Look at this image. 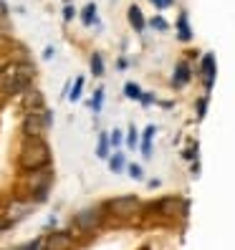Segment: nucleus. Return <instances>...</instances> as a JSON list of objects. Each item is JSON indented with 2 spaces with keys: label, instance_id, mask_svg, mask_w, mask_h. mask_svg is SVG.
<instances>
[{
  "label": "nucleus",
  "instance_id": "nucleus-16",
  "mask_svg": "<svg viewBox=\"0 0 235 250\" xmlns=\"http://www.w3.org/2000/svg\"><path fill=\"white\" fill-rule=\"evenodd\" d=\"M81 21H84V25H94L96 23V5L94 3H89L81 10Z\"/></svg>",
  "mask_w": 235,
  "mask_h": 250
},
{
  "label": "nucleus",
  "instance_id": "nucleus-3",
  "mask_svg": "<svg viewBox=\"0 0 235 250\" xmlns=\"http://www.w3.org/2000/svg\"><path fill=\"white\" fill-rule=\"evenodd\" d=\"M53 124V111L41 109V111H28L23 116V137L25 139H43V134L51 129Z\"/></svg>",
  "mask_w": 235,
  "mask_h": 250
},
{
  "label": "nucleus",
  "instance_id": "nucleus-7",
  "mask_svg": "<svg viewBox=\"0 0 235 250\" xmlns=\"http://www.w3.org/2000/svg\"><path fill=\"white\" fill-rule=\"evenodd\" d=\"M107 208L114 212V215H119V217H129V215H134L139 210V200L137 197H114L107 202Z\"/></svg>",
  "mask_w": 235,
  "mask_h": 250
},
{
  "label": "nucleus",
  "instance_id": "nucleus-2",
  "mask_svg": "<svg viewBox=\"0 0 235 250\" xmlns=\"http://www.w3.org/2000/svg\"><path fill=\"white\" fill-rule=\"evenodd\" d=\"M25 185H28V195H31L33 205L46 202L48 192H51V185H53V169L43 167V169H36V172H28Z\"/></svg>",
  "mask_w": 235,
  "mask_h": 250
},
{
  "label": "nucleus",
  "instance_id": "nucleus-29",
  "mask_svg": "<svg viewBox=\"0 0 235 250\" xmlns=\"http://www.w3.org/2000/svg\"><path fill=\"white\" fill-rule=\"evenodd\" d=\"M152 3H154L157 8H170V5H172V0H152Z\"/></svg>",
  "mask_w": 235,
  "mask_h": 250
},
{
  "label": "nucleus",
  "instance_id": "nucleus-27",
  "mask_svg": "<svg viewBox=\"0 0 235 250\" xmlns=\"http://www.w3.org/2000/svg\"><path fill=\"white\" fill-rule=\"evenodd\" d=\"M109 144L119 146V144H122V131H116V129H114V134H109Z\"/></svg>",
  "mask_w": 235,
  "mask_h": 250
},
{
  "label": "nucleus",
  "instance_id": "nucleus-4",
  "mask_svg": "<svg viewBox=\"0 0 235 250\" xmlns=\"http://www.w3.org/2000/svg\"><path fill=\"white\" fill-rule=\"evenodd\" d=\"M31 81H33V68L31 66H13L8 71V76L3 81V91L5 94H25L31 89Z\"/></svg>",
  "mask_w": 235,
  "mask_h": 250
},
{
  "label": "nucleus",
  "instance_id": "nucleus-32",
  "mask_svg": "<svg viewBox=\"0 0 235 250\" xmlns=\"http://www.w3.org/2000/svg\"><path fill=\"white\" fill-rule=\"evenodd\" d=\"M0 13H8V5H5V0H0Z\"/></svg>",
  "mask_w": 235,
  "mask_h": 250
},
{
  "label": "nucleus",
  "instance_id": "nucleus-5",
  "mask_svg": "<svg viewBox=\"0 0 235 250\" xmlns=\"http://www.w3.org/2000/svg\"><path fill=\"white\" fill-rule=\"evenodd\" d=\"M101 217H104V212H101L99 208H86V210H79L76 215H73V228L81 230V232H91L101 225Z\"/></svg>",
  "mask_w": 235,
  "mask_h": 250
},
{
  "label": "nucleus",
  "instance_id": "nucleus-24",
  "mask_svg": "<svg viewBox=\"0 0 235 250\" xmlns=\"http://www.w3.org/2000/svg\"><path fill=\"white\" fill-rule=\"evenodd\" d=\"M137 142H139V137H137V129L131 126V129H129V134H127V144L131 146V149H134V146H137Z\"/></svg>",
  "mask_w": 235,
  "mask_h": 250
},
{
  "label": "nucleus",
  "instance_id": "nucleus-6",
  "mask_svg": "<svg viewBox=\"0 0 235 250\" xmlns=\"http://www.w3.org/2000/svg\"><path fill=\"white\" fill-rule=\"evenodd\" d=\"M73 232L68 230H53L43 238V250H71Z\"/></svg>",
  "mask_w": 235,
  "mask_h": 250
},
{
  "label": "nucleus",
  "instance_id": "nucleus-19",
  "mask_svg": "<svg viewBox=\"0 0 235 250\" xmlns=\"http://www.w3.org/2000/svg\"><path fill=\"white\" fill-rule=\"evenodd\" d=\"M101 104H104V89H96L94 91V99H91V109H94V114H99L101 111Z\"/></svg>",
  "mask_w": 235,
  "mask_h": 250
},
{
  "label": "nucleus",
  "instance_id": "nucleus-14",
  "mask_svg": "<svg viewBox=\"0 0 235 250\" xmlns=\"http://www.w3.org/2000/svg\"><path fill=\"white\" fill-rule=\"evenodd\" d=\"M154 126H147L144 129V137H142V154L144 157H152V137H154Z\"/></svg>",
  "mask_w": 235,
  "mask_h": 250
},
{
  "label": "nucleus",
  "instance_id": "nucleus-13",
  "mask_svg": "<svg viewBox=\"0 0 235 250\" xmlns=\"http://www.w3.org/2000/svg\"><path fill=\"white\" fill-rule=\"evenodd\" d=\"M109 134H107V131H101V134H99V144H96V157L99 159H109Z\"/></svg>",
  "mask_w": 235,
  "mask_h": 250
},
{
  "label": "nucleus",
  "instance_id": "nucleus-22",
  "mask_svg": "<svg viewBox=\"0 0 235 250\" xmlns=\"http://www.w3.org/2000/svg\"><path fill=\"white\" fill-rule=\"evenodd\" d=\"M13 250H43V238H36L31 243H23L18 248H13Z\"/></svg>",
  "mask_w": 235,
  "mask_h": 250
},
{
  "label": "nucleus",
  "instance_id": "nucleus-21",
  "mask_svg": "<svg viewBox=\"0 0 235 250\" xmlns=\"http://www.w3.org/2000/svg\"><path fill=\"white\" fill-rule=\"evenodd\" d=\"M81 91H84V79H76V81H73V91H68V99L71 101H79L81 99Z\"/></svg>",
  "mask_w": 235,
  "mask_h": 250
},
{
  "label": "nucleus",
  "instance_id": "nucleus-11",
  "mask_svg": "<svg viewBox=\"0 0 235 250\" xmlns=\"http://www.w3.org/2000/svg\"><path fill=\"white\" fill-rule=\"evenodd\" d=\"M190 76H192V73H190V66L182 61L180 66H177V71H174V76H172V83L174 86H185L187 81H190Z\"/></svg>",
  "mask_w": 235,
  "mask_h": 250
},
{
  "label": "nucleus",
  "instance_id": "nucleus-15",
  "mask_svg": "<svg viewBox=\"0 0 235 250\" xmlns=\"http://www.w3.org/2000/svg\"><path fill=\"white\" fill-rule=\"evenodd\" d=\"M177 36H180L182 41H190V38H192V31H190V23H187V16H185V13H182L180 21H177Z\"/></svg>",
  "mask_w": 235,
  "mask_h": 250
},
{
  "label": "nucleus",
  "instance_id": "nucleus-9",
  "mask_svg": "<svg viewBox=\"0 0 235 250\" xmlns=\"http://www.w3.org/2000/svg\"><path fill=\"white\" fill-rule=\"evenodd\" d=\"M23 109H25V114L28 111H41V109H46V99H43V94L38 89L31 86V89L23 94Z\"/></svg>",
  "mask_w": 235,
  "mask_h": 250
},
{
  "label": "nucleus",
  "instance_id": "nucleus-31",
  "mask_svg": "<svg viewBox=\"0 0 235 250\" xmlns=\"http://www.w3.org/2000/svg\"><path fill=\"white\" fill-rule=\"evenodd\" d=\"M195 154H197V146H195V149H187V152H185V157H187V159H192Z\"/></svg>",
  "mask_w": 235,
  "mask_h": 250
},
{
  "label": "nucleus",
  "instance_id": "nucleus-25",
  "mask_svg": "<svg viewBox=\"0 0 235 250\" xmlns=\"http://www.w3.org/2000/svg\"><path fill=\"white\" fill-rule=\"evenodd\" d=\"M205 109H208V96L197 99V119H202V116H205Z\"/></svg>",
  "mask_w": 235,
  "mask_h": 250
},
{
  "label": "nucleus",
  "instance_id": "nucleus-23",
  "mask_svg": "<svg viewBox=\"0 0 235 250\" xmlns=\"http://www.w3.org/2000/svg\"><path fill=\"white\" fill-rule=\"evenodd\" d=\"M129 177H131V180H137V182H139V180H144L142 167H139V165H129Z\"/></svg>",
  "mask_w": 235,
  "mask_h": 250
},
{
  "label": "nucleus",
  "instance_id": "nucleus-20",
  "mask_svg": "<svg viewBox=\"0 0 235 250\" xmlns=\"http://www.w3.org/2000/svg\"><path fill=\"white\" fill-rule=\"evenodd\" d=\"M124 94H127V99H137V101L142 99V89H139L137 83H131V81L124 86Z\"/></svg>",
  "mask_w": 235,
  "mask_h": 250
},
{
  "label": "nucleus",
  "instance_id": "nucleus-30",
  "mask_svg": "<svg viewBox=\"0 0 235 250\" xmlns=\"http://www.w3.org/2000/svg\"><path fill=\"white\" fill-rule=\"evenodd\" d=\"M139 101H142V104H152L154 96H152V94H142V99H139Z\"/></svg>",
  "mask_w": 235,
  "mask_h": 250
},
{
  "label": "nucleus",
  "instance_id": "nucleus-10",
  "mask_svg": "<svg viewBox=\"0 0 235 250\" xmlns=\"http://www.w3.org/2000/svg\"><path fill=\"white\" fill-rule=\"evenodd\" d=\"M202 79H205V89H213V81H215V56L208 53L202 58Z\"/></svg>",
  "mask_w": 235,
  "mask_h": 250
},
{
  "label": "nucleus",
  "instance_id": "nucleus-1",
  "mask_svg": "<svg viewBox=\"0 0 235 250\" xmlns=\"http://www.w3.org/2000/svg\"><path fill=\"white\" fill-rule=\"evenodd\" d=\"M18 165L25 172H36L43 167H51V146L43 139H25L21 144Z\"/></svg>",
  "mask_w": 235,
  "mask_h": 250
},
{
  "label": "nucleus",
  "instance_id": "nucleus-12",
  "mask_svg": "<svg viewBox=\"0 0 235 250\" xmlns=\"http://www.w3.org/2000/svg\"><path fill=\"white\" fill-rule=\"evenodd\" d=\"M129 23L134 25V31H144V25H147V21H144V16H142V10H139L137 5L129 8Z\"/></svg>",
  "mask_w": 235,
  "mask_h": 250
},
{
  "label": "nucleus",
  "instance_id": "nucleus-17",
  "mask_svg": "<svg viewBox=\"0 0 235 250\" xmlns=\"http://www.w3.org/2000/svg\"><path fill=\"white\" fill-rule=\"evenodd\" d=\"M109 167H111V172H122V169L127 167L124 154H122V152H114V157H109Z\"/></svg>",
  "mask_w": 235,
  "mask_h": 250
},
{
  "label": "nucleus",
  "instance_id": "nucleus-26",
  "mask_svg": "<svg viewBox=\"0 0 235 250\" xmlns=\"http://www.w3.org/2000/svg\"><path fill=\"white\" fill-rule=\"evenodd\" d=\"M152 28H157V31H167V21L165 18H152Z\"/></svg>",
  "mask_w": 235,
  "mask_h": 250
},
{
  "label": "nucleus",
  "instance_id": "nucleus-18",
  "mask_svg": "<svg viewBox=\"0 0 235 250\" xmlns=\"http://www.w3.org/2000/svg\"><path fill=\"white\" fill-rule=\"evenodd\" d=\"M91 73L94 76H104V58H101L99 53L91 56Z\"/></svg>",
  "mask_w": 235,
  "mask_h": 250
},
{
  "label": "nucleus",
  "instance_id": "nucleus-28",
  "mask_svg": "<svg viewBox=\"0 0 235 250\" xmlns=\"http://www.w3.org/2000/svg\"><path fill=\"white\" fill-rule=\"evenodd\" d=\"M73 16H76V8H73V5H71V3H68V5H66V8H64V21H71V18H73Z\"/></svg>",
  "mask_w": 235,
  "mask_h": 250
},
{
  "label": "nucleus",
  "instance_id": "nucleus-8",
  "mask_svg": "<svg viewBox=\"0 0 235 250\" xmlns=\"http://www.w3.org/2000/svg\"><path fill=\"white\" fill-rule=\"evenodd\" d=\"M31 210H33V202L31 200H18V202H13L10 208H8V212H5V217H3V223L10 228V225H16V223H21L23 217H28L31 215Z\"/></svg>",
  "mask_w": 235,
  "mask_h": 250
}]
</instances>
